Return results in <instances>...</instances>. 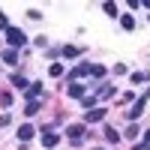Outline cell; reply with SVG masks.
Wrapping results in <instances>:
<instances>
[{
    "label": "cell",
    "mask_w": 150,
    "mask_h": 150,
    "mask_svg": "<svg viewBox=\"0 0 150 150\" xmlns=\"http://www.w3.org/2000/svg\"><path fill=\"white\" fill-rule=\"evenodd\" d=\"M6 42H9V48H21L24 42H27V36H24V30H18V27H6Z\"/></svg>",
    "instance_id": "obj_1"
},
{
    "label": "cell",
    "mask_w": 150,
    "mask_h": 150,
    "mask_svg": "<svg viewBox=\"0 0 150 150\" xmlns=\"http://www.w3.org/2000/svg\"><path fill=\"white\" fill-rule=\"evenodd\" d=\"M144 105H147V99H144V96H141V99H135V105H132V108L126 111V117H129V123L141 117V111H144Z\"/></svg>",
    "instance_id": "obj_2"
},
{
    "label": "cell",
    "mask_w": 150,
    "mask_h": 150,
    "mask_svg": "<svg viewBox=\"0 0 150 150\" xmlns=\"http://www.w3.org/2000/svg\"><path fill=\"white\" fill-rule=\"evenodd\" d=\"M57 141H60V135H57L54 129H42V144H45V150L57 147Z\"/></svg>",
    "instance_id": "obj_3"
},
{
    "label": "cell",
    "mask_w": 150,
    "mask_h": 150,
    "mask_svg": "<svg viewBox=\"0 0 150 150\" xmlns=\"http://www.w3.org/2000/svg\"><path fill=\"white\" fill-rule=\"evenodd\" d=\"M90 66H93V63H78V66L69 72V78H72V81H78V78H84V75H90Z\"/></svg>",
    "instance_id": "obj_4"
},
{
    "label": "cell",
    "mask_w": 150,
    "mask_h": 150,
    "mask_svg": "<svg viewBox=\"0 0 150 150\" xmlns=\"http://www.w3.org/2000/svg\"><path fill=\"white\" fill-rule=\"evenodd\" d=\"M102 117H105V108H90V111L84 114V123H99Z\"/></svg>",
    "instance_id": "obj_5"
},
{
    "label": "cell",
    "mask_w": 150,
    "mask_h": 150,
    "mask_svg": "<svg viewBox=\"0 0 150 150\" xmlns=\"http://www.w3.org/2000/svg\"><path fill=\"white\" fill-rule=\"evenodd\" d=\"M66 135H69V138H72V141H78V138H81V135H84V123H72V126L66 129Z\"/></svg>",
    "instance_id": "obj_6"
},
{
    "label": "cell",
    "mask_w": 150,
    "mask_h": 150,
    "mask_svg": "<svg viewBox=\"0 0 150 150\" xmlns=\"http://www.w3.org/2000/svg\"><path fill=\"white\" fill-rule=\"evenodd\" d=\"M33 135H36V129L30 126V123H24V126L18 129V138H21V141H30V138H33Z\"/></svg>",
    "instance_id": "obj_7"
},
{
    "label": "cell",
    "mask_w": 150,
    "mask_h": 150,
    "mask_svg": "<svg viewBox=\"0 0 150 150\" xmlns=\"http://www.w3.org/2000/svg\"><path fill=\"white\" fill-rule=\"evenodd\" d=\"M39 93H42V84H39V81H33V84H27V102H30V99H36Z\"/></svg>",
    "instance_id": "obj_8"
},
{
    "label": "cell",
    "mask_w": 150,
    "mask_h": 150,
    "mask_svg": "<svg viewBox=\"0 0 150 150\" xmlns=\"http://www.w3.org/2000/svg\"><path fill=\"white\" fill-rule=\"evenodd\" d=\"M3 60H6L9 66H15V63H18V51H15V48H6V51H3Z\"/></svg>",
    "instance_id": "obj_9"
},
{
    "label": "cell",
    "mask_w": 150,
    "mask_h": 150,
    "mask_svg": "<svg viewBox=\"0 0 150 150\" xmlns=\"http://www.w3.org/2000/svg\"><path fill=\"white\" fill-rule=\"evenodd\" d=\"M69 96L72 99H84V84H69Z\"/></svg>",
    "instance_id": "obj_10"
},
{
    "label": "cell",
    "mask_w": 150,
    "mask_h": 150,
    "mask_svg": "<svg viewBox=\"0 0 150 150\" xmlns=\"http://www.w3.org/2000/svg\"><path fill=\"white\" fill-rule=\"evenodd\" d=\"M39 108H42V105H39V99H30V102H27V108H24V114H27V117H33Z\"/></svg>",
    "instance_id": "obj_11"
},
{
    "label": "cell",
    "mask_w": 150,
    "mask_h": 150,
    "mask_svg": "<svg viewBox=\"0 0 150 150\" xmlns=\"http://www.w3.org/2000/svg\"><path fill=\"white\" fill-rule=\"evenodd\" d=\"M12 84H15L18 90H27V78H24V75H12Z\"/></svg>",
    "instance_id": "obj_12"
},
{
    "label": "cell",
    "mask_w": 150,
    "mask_h": 150,
    "mask_svg": "<svg viewBox=\"0 0 150 150\" xmlns=\"http://www.w3.org/2000/svg\"><path fill=\"white\" fill-rule=\"evenodd\" d=\"M111 96H114V87H111V84L99 87V99H111Z\"/></svg>",
    "instance_id": "obj_13"
},
{
    "label": "cell",
    "mask_w": 150,
    "mask_h": 150,
    "mask_svg": "<svg viewBox=\"0 0 150 150\" xmlns=\"http://www.w3.org/2000/svg\"><path fill=\"white\" fill-rule=\"evenodd\" d=\"M105 138H108L111 144H117V141H120V132H117V129H111V126H108V129H105Z\"/></svg>",
    "instance_id": "obj_14"
},
{
    "label": "cell",
    "mask_w": 150,
    "mask_h": 150,
    "mask_svg": "<svg viewBox=\"0 0 150 150\" xmlns=\"http://www.w3.org/2000/svg\"><path fill=\"white\" fill-rule=\"evenodd\" d=\"M48 75H51V78H60V75H63V66H60V63H51V66H48Z\"/></svg>",
    "instance_id": "obj_15"
},
{
    "label": "cell",
    "mask_w": 150,
    "mask_h": 150,
    "mask_svg": "<svg viewBox=\"0 0 150 150\" xmlns=\"http://www.w3.org/2000/svg\"><path fill=\"white\" fill-rule=\"evenodd\" d=\"M102 12H105L108 18H114V15H117V6H114V3H102Z\"/></svg>",
    "instance_id": "obj_16"
},
{
    "label": "cell",
    "mask_w": 150,
    "mask_h": 150,
    "mask_svg": "<svg viewBox=\"0 0 150 150\" xmlns=\"http://www.w3.org/2000/svg\"><path fill=\"white\" fill-rule=\"evenodd\" d=\"M120 24H123V30H132V27H135V18H132V15H123Z\"/></svg>",
    "instance_id": "obj_17"
},
{
    "label": "cell",
    "mask_w": 150,
    "mask_h": 150,
    "mask_svg": "<svg viewBox=\"0 0 150 150\" xmlns=\"http://www.w3.org/2000/svg\"><path fill=\"white\" fill-rule=\"evenodd\" d=\"M60 54H63V57H78L81 51H78V48H75V45H66V48H63V51H60Z\"/></svg>",
    "instance_id": "obj_18"
},
{
    "label": "cell",
    "mask_w": 150,
    "mask_h": 150,
    "mask_svg": "<svg viewBox=\"0 0 150 150\" xmlns=\"http://www.w3.org/2000/svg\"><path fill=\"white\" fill-rule=\"evenodd\" d=\"M126 138H129V141L138 138V126H135V123H129V126H126Z\"/></svg>",
    "instance_id": "obj_19"
},
{
    "label": "cell",
    "mask_w": 150,
    "mask_h": 150,
    "mask_svg": "<svg viewBox=\"0 0 150 150\" xmlns=\"http://www.w3.org/2000/svg\"><path fill=\"white\" fill-rule=\"evenodd\" d=\"M147 78H150L147 72H132V81H135V84H141V81H147Z\"/></svg>",
    "instance_id": "obj_20"
},
{
    "label": "cell",
    "mask_w": 150,
    "mask_h": 150,
    "mask_svg": "<svg viewBox=\"0 0 150 150\" xmlns=\"http://www.w3.org/2000/svg\"><path fill=\"white\" fill-rule=\"evenodd\" d=\"M90 75H93V78H102V75H105V66H90Z\"/></svg>",
    "instance_id": "obj_21"
},
{
    "label": "cell",
    "mask_w": 150,
    "mask_h": 150,
    "mask_svg": "<svg viewBox=\"0 0 150 150\" xmlns=\"http://www.w3.org/2000/svg\"><path fill=\"white\" fill-rule=\"evenodd\" d=\"M0 27H3V30H6V27H9V18H6V15H3V12H0Z\"/></svg>",
    "instance_id": "obj_22"
},
{
    "label": "cell",
    "mask_w": 150,
    "mask_h": 150,
    "mask_svg": "<svg viewBox=\"0 0 150 150\" xmlns=\"http://www.w3.org/2000/svg\"><path fill=\"white\" fill-rule=\"evenodd\" d=\"M132 150H150V144H135Z\"/></svg>",
    "instance_id": "obj_23"
},
{
    "label": "cell",
    "mask_w": 150,
    "mask_h": 150,
    "mask_svg": "<svg viewBox=\"0 0 150 150\" xmlns=\"http://www.w3.org/2000/svg\"><path fill=\"white\" fill-rule=\"evenodd\" d=\"M144 144H150V129H147V132H144Z\"/></svg>",
    "instance_id": "obj_24"
}]
</instances>
